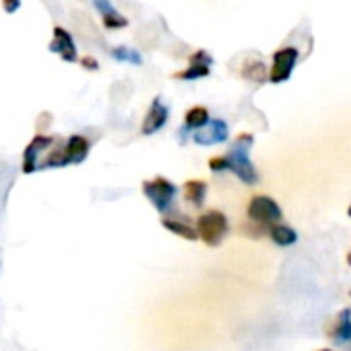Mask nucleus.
Here are the masks:
<instances>
[{"label": "nucleus", "mask_w": 351, "mask_h": 351, "mask_svg": "<svg viewBox=\"0 0 351 351\" xmlns=\"http://www.w3.org/2000/svg\"><path fill=\"white\" fill-rule=\"evenodd\" d=\"M210 171L212 173H224V171H228V160H226V156H214V158H210Z\"/></svg>", "instance_id": "nucleus-20"}, {"label": "nucleus", "mask_w": 351, "mask_h": 351, "mask_svg": "<svg viewBox=\"0 0 351 351\" xmlns=\"http://www.w3.org/2000/svg\"><path fill=\"white\" fill-rule=\"evenodd\" d=\"M269 239L278 247H292L298 243V232L288 224H274L269 226Z\"/></svg>", "instance_id": "nucleus-15"}, {"label": "nucleus", "mask_w": 351, "mask_h": 351, "mask_svg": "<svg viewBox=\"0 0 351 351\" xmlns=\"http://www.w3.org/2000/svg\"><path fill=\"white\" fill-rule=\"evenodd\" d=\"M160 222H162V226H165L169 232H173V234H177V237H181V239H185V241H197V239H199V237H197V230L191 228L189 224L181 222V220H175V218H167V216H165Z\"/></svg>", "instance_id": "nucleus-17"}, {"label": "nucleus", "mask_w": 351, "mask_h": 351, "mask_svg": "<svg viewBox=\"0 0 351 351\" xmlns=\"http://www.w3.org/2000/svg\"><path fill=\"white\" fill-rule=\"evenodd\" d=\"M331 337H335L339 343H348L351 341V311L346 308L339 313L337 323H335V333H331Z\"/></svg>", "instance_id": "nucleus-18"}, {"label": "nucleus", "mask_w": 351, "mask_h": 351, "mask_svg": "<svg viewBox=\"0 0 351 351\" xmlns=\"http://www.w3.org/2000/svg\"><path fill=\"white\" fill-rule=\"evenodd\" d=\"M317 351H333V350H329V348H323V350H317Z\"/></svg>", "instance_id": "nucleus-22"}, {"label": "nucleus", "mask_w": 351, "mask_h": 351, "mask_svg": "<svg viewBox=\"0 0 351 351\" xmlns=\"http://www.w3.org/2000/svg\"><path fill=\"white\" fill-rule=\"evenodd\" d=\"M298 58H300V51H298V47H294V45H286V47L276 49V51H274L271 70H269V82H271V84H282V82H286V80L292 76Z\"/></svg>", "instance_id": "nucleus-5"}, {"label": "nucleus", "mask_w": 351, "mask_h": 351, "mask_svg": "<svg viewBox=\"0 0 351 351\" xmlns=\"http://www.w3.org/2000/svg\"><path fill=\"white\" fill-rule=\"evenodd\" d=\"M142 193L160 214H167L177 197V185L167 177H154L142 183Z\"/></svg>", "instance_id": "nucleus-3"}, {"label": "nucleus", "mask_w": 351, "mask_h": 351, "mask_svg": "<svg viewBox=\"0 0 351 351\" xmlns=\"http://www.w3.org/2000/svg\"><path fill=\"white\" fill-rule=\"evenodd\" d=\"M66 150H68V156H70V162L72 165H80L86 156H88V150H90V142L86 136H80V134H74L66 140Z\"/></svg>", "instance_id": "nucleus-11"}, {"label": "nucleus", "mask_w": 351, "mask_h": 351, "mask_svg": "<svg viewBox=\"0 0 351 351\" xmlns=\"http://www.w3.org/2000/svg\"><path fill=\"white\" fill-rule=\"evenodd\" d=\"M210 123V111L202 105H195L191 109L185 111V125L181 132H189V130H202Z\"/></svg>", "instance_id": "nucleus-14"}, {"label": "nucleus", "mask_w": 351, "mask_h": 351, "mask_svg": "<svg viewBox=\"0 0 351 351\" xmlns=\"http://www.w3.org/2000/svg\"><path fill=\"white\" fill-rule=\"evenodd\" d=\"M348 214H350V218H351V206H350V210H348Z\"/></svg>", "instance_id": "nucleus-24"}, {"label": "nucleus", "mask_w": 351, "mask_h": 351, "mask_svg": "<svg viewBox=\"0 0 351 351\" xmlns=\"http://www.w3.org/2000/svg\"><path fill=\"white\" fill-rule=\"evenodd\" d=\"M169 121V107L160 101V97H156L150 105V109L146 111V117L142 121V134L144 136H152L158 130H162Z\"/></svg>", "instance_id": "nucleus-10"}, {"label": "nucleus", "mask_w": 351, "mask_h": 351, "mask_svg": "<svg viewBox=\"0 0 351 351\" xmlns=\"http://www.w3.org/2000/svg\"><path fill=\"white\" fill-rule=\"evenodd\" d=\"M49 51L58 53L64 62H78L76 43H74L70 31L60 25L53 27V39L49 41Z\"/></svg>", "instance_id": "nucleus-9"}, {"label": "nucleus", "mask_w": 351, "mask_h": 351, "mask_svg": "<svg viewBox=\"0 0 351 351\" xmlns=\"http://www.w3.org/2000/svg\"><path fill=\"white\" fill-rule=\"evenodd\" d=\"M228 218L224 212L220 210H208L204 212L197 220H195V230L197 237L204 241V245L208 247H218L224 237L228 234Z\"/></svg>", "instance_id": "nucleus-2"}, {"label": "nucleus", "mask_w": 351, "mask_h": 351, "mask_svg": "<svg viewBox=\"0 0 351 351\" xmlns=\"http://www.w3.org/2000/svg\"><path fill=\"white\" fill-rule=\"evenodd\" d=\"M247 216L259 226H274L282 220V208L280 204L269 195H253L247 206Z\"/></svg>", "instance_id": "nucleus-4"}, {"label": "nucleus", "mask_w": 351, "mask_h": 351, "mask_svg": "<svg viewBox=\"0 0 351 351\" xmlns=\"http://www.w3.org/2000/svg\"><path fill=\"white\" fill-rule=\"evenodd\" d=\"M230 138L228 125L224 119H210V123L197 132H193V142L199 146H214V144H224Z\"/></svg>", "instance_id": "nucleus-8"}, {"label": "nucleus", "mask_w": 351, "mask_h": 351, "mask_svg": "<svg viewBox=\"0 0 351 351\" xmlns=\"http://www.w3.org/2000/svg\"><path fill=\"white\" fill-rule=\"evenodd\" d=\"M56 140H58V138H53V136L37 134V136L27 144V148H25V152H23V173H25V175L39 171V154H41L43 150L51 148Z\"/></svg>", "instance_id": "nucleus-7"}, {"label": "nucleus", "mask_w": 351, "mask_h": 351, "mask_svg": "<svg viewBox=\"0 0 351 351\" xmlns=\"http://www.w3.org/2000/svg\"><path fill=\"white\" fill-rule=\"evenodd\" d=\"M111 56H113L115 60H119V62H130V64H136V66L142 64V56H140L136 49H130V47H123V45L113 47V49H111Z\"/></svg>", "instance_id": "nucleus-19"}, {"label": "nucleus", "mask_w": 351, "mask_h": 351, "mask_svg": "<svg viewBox=\"0 0 351 351\" xmlns=\"http://www.w3.org/2000/svg\"><path fill=\"white\" fill-rule=\"evenodd\" d=\"M348 261H350V265H351V253H348Z\"/></svg>", "instance_id": "nucleus-23"}, {"label": "nucleus", "mask_w": 351, "mask_h": 351, "mask_svg": "<svg viewBox=\"0 0 351 351\" xmlns=\"http://www.w3.org/2000/svg\"><path fill=\"white\" fill-rule=\"evenodd\" d=\"M243 78L249 80V82H265L269 80V70L263 62L259 60H247L243 64V70H241Z\"/></svg>", "instance_id": "nucleus-16"}, {"label": "nucleus", "mask_w": 351, "mask_h": 351, "mask_svg": "<svg viewBox=\"0 0 351 351\" xmlns=\"http://www.w3.org/2000/svg\"><path fill=\"white\" fill-rule=\"evenodd\" d=\"M80 66H82L84 70L95 72V70H99V60L93 58V56H82V58H80Z\"/></svg>", "instance_id": "nucleus-21"}, {"label": "nucleus", "mask_w": 351, "mask_h": 351, "mask_svg": "<svg viewBox=\"0 0 351 351\" xmlns=\"http://www.w3.org/2000/svg\"><path fill=\"white\" fill-rule=\"evenodd\" d=\"M255 136L245 132L237 138V142L232 144L230 152L226 154L228 160V171H232L245 185H255L259 183V173L251 160V148H253Z\"/></svg>", "instance_id": "nucleus-1"}, {"label": "nucleus", "mask_w": 351, "mask_h": 351, "mask_svg": "<svg viewBox=\"0 0 351 351\" xmlns=\"http://www.w3.org/2000/svg\"><path fill=\"white\" fill-rule=\"evenodd\" d=\"M210 66H212V56L208 51H204V49H197L195 53L189 56V66H185L183 70L175 72L173 78L187 80V82L199 80V78H206L210 74V70H212Z\"/></svg>", "instance_id": "nucleus-6"}, {"label": "nucleus", "mask_w": 351, "mask_h": 351, "mask_svg": "<svg viewBox=\"0 0 351 351\" xmlns=\"http://www.w3.org/2000/svg\"><path fill=\"white\" fill-rule=\"evenodd\" d=\"M95 6L101 10V19H103L105 29H121V27H128V19L121 12H117L113 8V4H109V2H95Z\"/></svg>", "instance_id": "nucleus-13"}, {"label": "nucleus", "mask_w": 351, "mask_h": 351, "mask_svg": "<svg viewBox=\"0 0 351 351\" xmlns=\"http://www.w3.org/2000/svg\"><path fill=\"white\" fill-rule=\"evenodd\" d=\"M206 193H208V183L202 179H189L183 185V197L185 202H189L195 208H202L206 202Z\"/></svg>", "instance_id": "nucleus-12"}]
</instances>
